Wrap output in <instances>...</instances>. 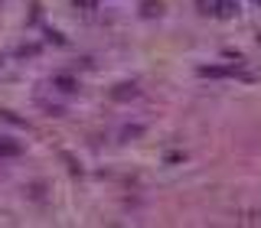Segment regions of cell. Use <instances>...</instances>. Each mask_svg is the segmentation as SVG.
Segmentation results:
<instances>
[{
    "label": "cell",
    "mask_w": 261,
    "mask_h": 228,
    "mask_svg": "<svg viewBox=\"0 0 261 228\" xmlns=\"http://www.w3.org/2000/svg\"><path fill=\"white\" fill-rule=\"evenodd\" d=\"M49 85H53L56 88V92H62V95H75L79 92V78L75 75H69V72H59V75H53V78H49Z\"/></svg>",
    "instance_id": "1"
},
{
    "label": "cell",
    "mask_w": 261,
    "mask_h": 228,
    "mask_svg": "<svg viewBox=\"0 0 261 228\" xmlns=\"http://www.w3.org/2000/svg\"><path fill=\"white\" fill-rule=\"evenodd\" d=\"M111 98L114 101H134V98H141V88H137V81H121L111 88Z\"/></svg>",
    "instance_id": "2"
},
{
    "label": "cell",
    "mask_w": 261,
    "mask_h": 228,
    "mask_svg": "<svg viewBox=\"0 0 261 228\" xmlns=\"http://www.w3.org/2000/svg\"><path fill=\"white\" fill-rule=\"evenodd\" d=\"M144 134H147L144 124H124V127L118 130V140H121V144H130V140H141Z\"/></svg>",
    "instance_id": "3"
},
{
    "label": "cell",
    "mask_w": 261,
    "mask_h": 228,
    "mask_svg": "<svg viewBox=\"0 0 261 228\" xmlns=\"http://www.w3.org/2000/svg\"><path fill=\"white\" fill-rule=\"evenodd\" d=\"M141 16L144 20H157V16H163V0H141Z\"/></svg>",
    "instance_id": "4"
},
{
    "label": "cell",
    "mask_w": 261,
    "mask_h": 228,
    "mask_svg": "<svg viewBox=\"0 0 261 228\" xmlns=\"http://www.w3.org/2000/svg\"><path fill=\"white\" fill-rule=\"evenodd\" d=\"M23 144H16L13 137H0V157H20Z\"/></svg>",
    "instance_id": "5"
},
{
    "label": "cell",
    "mask_w": 261,
    "mask_h": 228,
    "mask_svg": "<svg viewBox=\"0 0 261 228\" xmlns=\"http://www.w3.org/2000/svg\"><path fill=\"white\" fill-rule=\"evenodd\" d=\"M199 75H206V78H225V75H235V69H222V65H202Z\"/></svg>",
    "instance_id": "6"
},
{
    "label": "cell",
    "mask_w": 261,
    "mask_h": 228,
    "mask_svg": "<svg viewBox=\"0 0 261 228\" xmlns=\"http://www.w3.org/2000/svg\"><path fill=\"white\" fill-rule=\"evenodd\" d=\"M219 4H222V0H196V10L206 13V16H216L219 13Z\"/></svg>",
    "instance_id": "7"
},
{
    "label": "cell",
    "mask_w": 261,
    "mask_h": 228,
    "mask_svg": "<svg viewBox=\"0 0 261 228\" xmlns=\"http://www.w3.org/2000/svg\"><path fill=\"white\" fill-rule=\"evenodd\" d=\"M235 13H239V4H235V0H222V4H219V13H216V16H222V20H232Z\"/></svg>",
    "instance_id": "8"
},
{
    "label": "cell",
    "mask_w": 261,
    "mask_h": 228,
    "mask_svg": "<svg viewBox=\"0 0 261 228\" xmlns=\"http://www.w3.org/2000/svg\"><path fill=\"white\" fill-rule=\"evenodd\" d=\"M36 52H39V46H23L20 49V55H36Z\"/></svg>",
    "instance_id": "9"
},
{
    "label": "cell",
    "mask_w": 261,
    "mask_h": 228,
    "mask_svg": "<svg viewBox=\"0 0 261 228\" xmlns=\"http://www.w3.org/2000/svg\"><path fill=\"white\" fill-rule=\"evenodd\" d=\"M75 7H92V0H72Z\"/></svg>",
    "instance_id": "10"
},
{
    "label": "cell",
    "mask_w": 261,
    "mask_h": 228,
    "mask_svg": "<svg viewBox=\"0 0 261 228\" xmlns=\"http://www.w3.org/2000/svg\"><path fill=\"white\" fill-rule=\"evenodd\" d=\"M255 4H261V0H255Z\"/></svg>",
    "instance_id": "11"
}]
</instances>
